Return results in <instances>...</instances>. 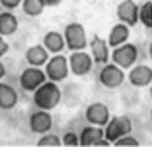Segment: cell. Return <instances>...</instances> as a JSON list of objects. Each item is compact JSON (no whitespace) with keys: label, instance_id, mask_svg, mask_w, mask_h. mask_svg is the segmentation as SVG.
I'll return each instance as SVG.
<instances>
[{"label":"cell","instance_id":"cell-19","mask_svg":"<svg viewBox=\"0 0 152 147\" xmlns=\"http://www.w3.org/2000/svg\"><path fill=\"white\" fill-rule=\"evenodd\" d=\"M18 29V20L13 13H0V36H10Z\"/></svg>","mask_w":152,"mask_h":147},{"label":"cell","instance_id":"cell-22","mask_svg":"<svg viewBox=\"0 0 152 147\" xmlns=\"http://www.w3.org/2000/svg\"><path fill=\"white\" fill-rule=\"evenodd\" d=\"M36 146L39 147H57V146H62L61 139L56 136V134H41V137L38 139Z\"/></svg>","mask_w":152,"mask_h":147},{"label":"cell","instance_id":"cell-4","mask_svg":"<svg viewBox=\"0 0 152 147\" xmlns=\"http://www.w3.org/2000/svg\"><path fill=\"white\" fill-rule=\"evenodd\" d=\"M111 59L121 69H131L134 65V62L137 61V46L128 41L123 42V44L113 48Z\"/></svg>","mask_w":152,"mask_h":147},{"label":"cell","instance_id":"cell-24","mask_svg":"<svg viewBox=\"0 0 152 147\" xmlns=\"http://www.w3.org/2000/svg\"><path fill=\"white\" fill-rule=\"evenodd\" d=\"M61 142H62V146H79V136L72 131H69V132L64 134Z\"/></svg>","mask_w":152,"mask_h":147},{"label":"cell","instance_id":"cell-30","mask_svg":"<svg viewBox=\"0 0 152 147\" xmlns=\"http://www.w3.org/2000/svg\"><path fill=\"white\" fill-rule=\"evenodd\" d=\"M149 97L152 98V82H151V88H149Z\"/></svg>","mask_w":152,"mask_h":147},{"label":"cell","instance_id":"cell-20","mask_svg":"<svg viewBox=\"0 0 152 147\" xmlns=\"http://www.w3.org/2000/svg\"><path fill=\"white\" fill-rule=\"evenodd\" d=\"M20 5L28 16H39L46 8L43 0H21Z\"/></svg>","mask_w":152,"mask_h":147},{"label":"cell","instance_id":"cell-28","mask_svg":"<svg viewBox=\"0 0 152 147\" xmlns=\"http://www.w3.org/2000/svg\"><path fill=\"white\" fill-rule=\"evenodd\" d=\"M5 72H7V70H5V65L2 64V62H0V78H4Z\"/></svg>","mask_w":152,"mask_h":147},{"label":"cell","instance_id":"cell-16","mask_svg":"<svg viewBox=\"0 0 152 147\" xmlns=\"http://www.w3.org/2000/svg\"><path fill=\"white\" fill-rule=\"evenodd\" d=\"M128 39H129V26L119 21L111 28V31H110V34H108V41L106 42H108L110 48H116V46L126 42Z\"/></svg>","mask_w":152,"mask_h":147},{"label":"cell","instance_id":"cell-26","mask_svg":"<svg viewBox=\"0 0 152 147\" xmlns=\"http://www.w3.org/2000/svg\"><path fill=\"white\" fill-rule=\"evenodd\" d=\"M8 49H10L8 42L4 39V36H0V57H4V56L8 52Z\"/></svg>","mask_w":152,"mask_h":147},{"label":"cell","instance_id":"cell-3","mask_svg":"<svg viewBox=\"0 0 152 147\" xmlns=\"http://www.w3.org/2000/svg\"><path fill=\"white\" fill-rule=\"evenodd\" d=\"M44 74L46 78L51 82H62L69 75V64H67V57L62 54H56L54 57L48 59L44 64Z\"/></svg>","mask_w":152,"mask_h":147},{"label":"cell","instance_id":"cell-9","mask_svg":"<svg viewBox=\"0 0 152 147\" xmlns=\"http://www.w3.org/2000/svg\"><path fill=\"white\" fill-rule=\"evenodd\" d=\"M116 16L121 23L128 26H136L139 23V7L134 0H123L116 7Z\"/></svg>","mask_w":152,"mask_h":147},{"label":"cell","instance_id":"cell-2","mask_svg":"<svg viewBox=\"0 0 152 147\" xmlns=\"http://www.w3.org/2000/svg\"><path fill=\"white\" fill-rule=\"evenodd\" d=\"M64 42H66V48L70 51H83V49L88 46L87 41V33L85 28L82 26V23H69V25L64 28Z\"/></svg>","mask_w":152,"mask_h":147},{"label":"cell","instance_id":"cell-29","mask_svg":"<svg viewBox=\"0 0 152 147\" xmlns=\"http://www.w3.org/2000/svg\"><path fill=\"white\" fill-rule=\"evenodd\" d=\"M149 57H151V61H152V42L149 44Z\"/></svg>","mask_w":152,"mask_h":147},{"label":"cell","instance_id":"cell-14","mask_svg":"<svg viewBox=\"0 0 152 147\" xmlns=\"http://www.w3.org/2000/svg\"><path fill=\"white\" fill-rule=\"evenodd\" d=\"M25 59L30 65H34V67H43L46 64V61L49 59V52L44 48L43 44H34L31 48L26 49L25 52Z\"/></svg>","mask_w":152,"mask_h":147},{"label":"cell","instance_id":"cell-12","mask_svg":"<svg viewBox=\"0 0 152 147\" xmlns=\"http://www.w3.org/2000/svg\"><path fill=\"white\" fill-rule=\"evenodd\" d=\"M51 127H53V116L49 114V111L39 110L30 116V129L34 134H46L51 131Z\"/></svg>","mask_w":152,"mask_h":147},{"label":"cell","instance_id":"cell-31","mask_svg":"<svg viewBox=\"0 0 152 147\" xmlns=\"http://www.w3.org/2000/svg\"><path fill=\"white\" fill-rule=\"evenodd\" d=\"M151 121H152V110H151Z\"/></svg>","mask_w":152,"mask_h":147},{"label":"cell","instance_id":"cell-21","mask_svg":"<svg viewBox=\"0 0 152 147\" xmlns=\"http://www.w3.org/2000/svg\"><path fill=\"white\" fill-rule=\"evenodd\" d=\"M139 21L145 28H152V0H149L142 7H139Z\"/></svg>","mask_w":152,"mask_h":147},{"label":"cell","instance_id":"cell-11","mask_svg":"<svg viewBox=\"0 0 152 147\" xmlns=\"http://www.w3.org/2000/svg\"><path fill=\"white\" fill-rule=\"evenodd\" d=\"M85 119L90 124H95V126H105L110 119V110L105 103H92L87 106L85 110Z\"/></svg>","mask_w":152,"mask_h":147},{"label":"cell","instance_id":"cell-7","mask_svg":"<svg viewBox=\"0 0 152 147\" xmlns=\"http://www.w3.org/2000/svg\"><path fill=\"white\" fill-rule=\"evenodd\" d=\"M67 64H69V70L77 77H83V75L90 74V70L93 67L92 56L83 51H72Z\"/></svg>","mask_w":152,"mask_h":147},{"label":"cell","instance_id":"cell-1","mask_svg":"<svg viewBox=\"0 0 152 147\" xmlns=\"http://www.w3.org/2000/svg\"><path fill=\"white\" fill-rule=\"evenodd\" d=\"M61 101V88L57 87L56 82L46 80L33 90V103L39 110L51 111L59 105Z\"/></svg>","mask_w":152,"mask_h":147},{"label":"cell","instance_id":"cell-10","mask_svg":"<svg viewBox=\"0 0 152 147\" xmlns=\"http://www.w3.org/2000/svg\"><path fill=\"white\" fill-rule=\"evenodd\" d=\"M90 51H92V61L98 65H103L108 62L110 57V46L106 42V39H103L100 34H93V38L90 39Z\"/></svg>","mask_w":152,"mask_h":147},{"label":"cell","instance_id":"cell-8","mask_svg":"<svg viewBox=\"0 0 152 147\" xmlns=\"http://www.w3.org/2000/svg\"><path fill=\"white\" fill-rule=\"evenodd\" d=\"M20 87L26 91H33L34 88H38L43 82H46V74L41 67H34V65H30L26 67L23 72L20 74Z\"/></svg>","mask_w":152,"mask_h":147},{"label":"cell","instance_id":"cell-15","mask_svg":"<svg viewBox=\"0 0 152 147\" xmlns=\"http://www.w3.org/2000/svg\"><path fill=\"white\" fill-rule=\"evenodd\" d=\"M18 105V93L12 85L0 82V108L2 110H13Z\"/></svg>","mask_w":152,"mask_h":147},{"label":"cell","instance_id":"cell-6","mask_svg":"<svg viewBox=\"0 0 152 147\" xmlns=\"http://www.w3.org/2000/svg\"><path fill=\"white\" fill-rule=\"evenodd\" d=\"M124 78H126V75H124V72H123V69L119 67V65H116L115 62H113V64H110V62L103 64L102 70H100V74H98L100 83L106 88L121 87Z\"/></svg>","mask_w":152,"mask_h":147},{"label":"cell","instance_id":"cell-17","mask_svg":"<svg viewBox=\"0 0 152 147\" xmlns=\"http://www.w3.org/2000/svg\"><path fill=\"white\" fill-rule=\"evenodd\" d=\"M105 137L103 134L102 126H95V124H90V126L83 127L82 132L79 136V146H93L98 139Z\"/></svg>","mask_w":152,"mask_h":147},{"label":"cell","instance_id":"cell-5","mask_svg":"<svg viewBox=\"0 0 152 147\" xmlns=\"http://www.w3.org/2000/svg\"><path fill=\"white\" fill-rule=\"evenodd\" d=\"M105 129H103V134H105V139L110 140V142H115L118 137L124 136V134H129L132 129V123L128 116H110L108 123L105 124Z\"/></svg>","mask_w":152,"mask_h":147},{"label":"cell","instance_id":"cell-18","mask_svg":"<svg viewBox=\"0 0 152 147\" xmlns=\"http://www.w3.org/2000/svg\"><path fill=\"white\" fill-rule=\"evenodd\" d=\"M43 46L48 49V52H61L66 48L64 42V36L59 31H48L43 38Z\"/></svg>","mask_w":152,"mask_h":147},{"label":"cell","instance_id":"cell-25","mask_svg":"<svg viewBox=\"0 0 152 147\" xmlns=\"http://www.w3.org/2000/svg\"><path fill=\"white\" fill-rule=\"evenodd\" d=\"M20 3H21V0H0V5L7 10L17 8V7H20Z\"/></svg>","mask_w":152,"mask_h":147},{"label":"cell","instance_id":"cell-13","mask_svg":"<svg viewBox=\"0 0 152 147\" xmlns=\"http://www.w3.org/2000/svg\"><path fill=\"white\" fill-rule=\"evenodd\" d=\"M129 83L132 85V87H147V85H151L152 82V69L149 67V65H134V67L129 70Z\"/></svg>","mask_w":152,"mask_h":147},{"label":"cell","instance_id":"cell-23","mask_svg":"<svg viewBox=\"0 0 152 147\" xmlns=\"http://www.w3.org/2000/svg\"><path fill=\"white\" fill-rule=\"evenodd\" d=\"M113 146H118V147H129V146H134V147H137V146H139V140L136 139V137H132L131 132H129V134H124V136L118 137V139L113 142Z\"/></svg>","mask_w":152,"mask_h":147},{"label":"cell","instance_id":"cell-27","mask_svg":"<svg viewBox=\"0 0 152 147\" xmlns=\"http://www.w3.org/2000/svg\"><path fill=\"white\" fill-rule=\"evenodd\" d=\"M43 2H44L46 7H56V5H59L62 0H43Z\"/></svg>","mask_w":152,"mask_h":147}]
</instances>
